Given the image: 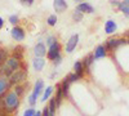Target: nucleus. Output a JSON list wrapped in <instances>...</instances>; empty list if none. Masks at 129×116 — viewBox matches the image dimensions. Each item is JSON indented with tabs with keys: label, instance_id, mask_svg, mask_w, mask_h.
<instances>
[{
	"label": "nucleus",
	"instance_id": "obj_15",
	"mask_svg": "<svg viewBox=\"0 0 129 116\" xmlns=\"http://www.w3.org/2000/svg\"><path fill=\"white\" fill-rule=\"evenodd\" d=\"M117 30V25L114 22L112 19H109L107 22L105 23V31H106V34H114L115 31Z\"/></svg>",
	"mask_w": 129,
	"mask_h": 116
},
{
	"label": "nucleus",
	"instance_id": "obj_34",
	"mask_svg": "<svg viewBox=\"0 0 129 116\" xmlns=\"http://www.w3.org/2000/svg\"><path fill=\"white\" fill-rule=\"evenodd\" d=\"M43 115V112H40V111H36V113H35V116H41Z\"/></svg>",
	"mask_w": 129,
	"mask_h": 116
},
{
	"label": "nucleus",
	"instance_id": "obj_22",
	"mask_svg": "<svg viewBox=\"0 0 129 116\" xmlns=\"http://www.w3.org/2000/svg\"><path fill=\"white\" fill-rule=\"evenodd\" d=\"M53 93V87H47V89L43 92V96H41V102H45Z\"/></svg>",
	"mask_w": 129,
	"mask_h": 116
},
{
	"label": "nucleus",
	"instance_id": "obj_28",
	"mask_svg": "<svg viewBox=\"0 0 129 116\" xmlns=\"http://www.w3.org/2000/svg\"><path fill=\"white\" fill-rule=\"evenodd\" d=\"M35 113H36V110H34V108H27V110L23 112V116H35Z\"/></svg>",
	"mask_w": 129,
	"mask_h": 116
},
{
	"label": "nucleus",
	"instance_id": "obj_18",
	"mask_svg": "<svg viewBox=\"0 0 129 116\" xmlns=\"http://www.w3.org/2000/svg\"><path fill=\"white\" fill-rule=\"evenodd\" d=\"M119 10L125 14V17H128V18H129V0H124V2H121V3H120Z\"/></svg>",
	"mask_w": 129,
	"mask_h": 116
},
{
	"label": "nucleus",
	"instance_id": "obj_16",
	"mask_svg": "<svg viewBox=\"0 0 129 116\" xmlns=\"http://www.w3.org/2000/svg\"><path fill=\"white\" fill-rule=\"evenodd\" d=\"M76 10H79V12H81V13H93L94 8L90 4H88V3H81V4L78 5Z\"/></svg>",
	"mask_w": 129,
	"mask_h": 116
},
{
	"label": "nucleus",
	"instance_id": "obj_24",
	"mask_svg": "<svg viewBox=\"0 0 129 116\" xmlns=\"http://www.w3.org/2000/svg\"><path fill=\"white\" fill-rule=\"evenodd\" d=\"M47 23H48L49 26H56V25H57V16H56V14L49 16L48 19H47Z\"/></svg>",
	"mask_w": 129,
	"mask_h": 116
},
{
	"label": "nucleus",
	"instance_id": "obj_21",
	"mask_svg": "<svg viewBox=\"0 0 129 116\" xmlns=\"http://www.w3.org/2000/svg\"><path fill=\"white\" fill-rule=\"evenodd\" d=\"M13 57H16V58L19 59V61H22V58H23V47H17V48H14Z\"/></svg>",
	"mask_w": 129,
	"mask_h": 116
},
{
	"label": "nucleus",
	"instance_id": "obj_23",
	"mask_svg": "<svg viewBox=\"0 0 129 116\" xmlns=\"http://www.w3.org/2000/svg\"><path fill=\"white\" fill-rule=\"evenodd\" d=\"M14 92L17 93L18 97H22L23 93H25V85L23 84H18V85H16L14 87Z\"/></svg>",
	"mask_w": 129,
	"mask_h": 116
},
{
	"label": "nucleus",
	"instance_id": "obj_13",
	"mask_svg": "<svg viewBox=\"0 0 129 116\" xmlns=\"http://www.w3.org/2000/svg\"><path fill=\"white\" fill-rule=\"evenodd\" d=\"M74 71H75V73L79 76V79H81L83 76H84V72H85V70H84V65H83V61H76L74 63Z\"/></svg>",
	"mask_w": 129,
	"mask_h": 116
},
{
	"label": "nucleus",
	"instance_id": "obj_5",
	"mask_svg": "<svg viewBox=\"0 0 129 116\" xmlns=\"http://www.w3.org/2000/svg\"><path fill=\"white\" fill-rule=\"evenodd\" d=\"M59 56H61V44H59V41H56V43H53L49 47V49L47 52V57L50 61H54Z\"/></svg>",
	"mask_w": 129,
	"mask_h": 116
},
{
	"label": "nucleus",
	"instance_id": "obj_25",
	"mask_svg": "<svg viewBox=\"0 0 129 116\" xmlns=\"http://www.w3.org/2000/svg\"><path fill=\"white\" fill-rule=\"evenodd\" d=\"M72 19L75 21V22H80V21L83 19V13L79 12V10H75V12L72 13Z\"/></svg>",
	"mask_w": 129,
	"mask_h": 116
},
{
	"label": "nucleus",
	"instance_id": "obj_17",
	"mask_svg": "<svg viewBox=\"0 0 129 116\" xmlns=\"http://www.w3.org/2000/svg\"><path fill=\"white\" fill-rule=\"evenodd\" d=\"M94 59H95V58H94V54H88L87 57L84 58L83 65H84V70H85V72H89V67L92 66V63H93Z\"/></svg>",
	"mask_w": 129,
	"mask_h": 116
},
{
	"label": "nucleus",
	"instance_id": "obj_36",
	"mask_svg": "<svg viewBox=\"0 0 129 116\" xmlns=\"http://www.w3.org/2000/svg\"><path fill=\"white\" fill-rule=\"evenodd\" d=\"M3 116H12V115H10V113H5V115H3Z\"/></svg>",
	"mask_w": 129,
	"mask_h": 116
},
{
	"label": "nucleus",
	"instance_id": "obj_26",
	"mask_svg": "<svg viewBox=\"0 0 129 116\" xmlns=\"http://www.w3.org/2000/svg\"><path fill=\"white\" fill-rule=\"evenodd\" d=\"M9 22L12 23L13 26H17V25H18V22H19L18 16H17V14H12V16L9 17Z\"/></svg>",
	"mask_w": 129,
	"mask_h": 116
},
{
	"label": "nucleus",
	"instance_id": "obj_9",
	"mask_svg": "<svg viewBox=\"0 0 129 116\" xmlns=\"http://www.w3.org/2000/svg\"><path fill=\"white\" fill-rule=\"evenodd\" d=\"M47 47H45V44L44 43H38L36 45H35V48H34V54H35V57H39V58H44L45 56H47Z\"/></svg>",
	"mask_w": 129,
	"mask_h": 116
},
{
	"label": "nucleus",
	"instance_id": "obj_20",
	"mask_svg": "<svg viewBox=\"0 0 129 116\" xmlns=\"http://www.w3.org/2000/svg\"><path fill=\"white\" fill-rule=\"evenodd\" d=\"M61 87H62V92H63V97H67L69 96V89H70V81L67 80V78L63 79Z\"/></svg>",
	"mask_w": 129,
	"mask_h": 116
},
{
	"label": "nucleus",
	"instance_id": "obj_2",
	"mask_svg": "<svg viewBox=\"0 0 129 116\" xmlns=\"http://www.w3.org/2000/svg\"><path fill=\"white\" fill-rule=\"evenodd\" d=\"M43 89H44V81H43L41 79H38L36 83H35V85H34V89H32V93L30 94V97H28V104L31 107L36 104L38 98L43 93Z\"/></svg>",
	"mask_w": 129,
	"mask_h": 116
},
{
	"label": "nucleus",
	"instance_id": "obj_8",
	"mask_svg": "<svg viewBox=\"0 0 129 116\" xmlns=\"http://www.w3.org/2000/svg\"><path fill=\"white\" fill-rule=\"evenodd\" d=\"M79 43V35H72L69 40H67V44H66V53H72V52L75 50V48H76Z\"/></svg>",
	"mask_w": 129,
	"mask_h": 116
},
{
	"label": "nucleus",
	"instance_id": "obj_31",
	"mask_svg": "<svg viewBox=\"0 0 129 116\" xmlns=\"http://www.w3.org/2000/svg\"><path fill=\"white\" fill-rule=\"evenodd\" d=\"M61 63H62V56H59V57H57V58H56L54 61H53V65H54L56 67H57V66H59V65H61Z\"/></svg>",
	"mask_w": 129,
	"mask_h": 116
},
{
	"label": "nucleus",
	"instance_id": "obj_1",
	"mask_svg": "<svg viewBox=\"0 0 129 116\" xmlns=\"http://www.w3.org/2000/svg\"><path fill=\"white\" fill-rule=\"evenodd\" d=\"M19 103H21V97L17 96L14 90H9L2 101V106L5 113H13L19 107Z\"/></svg>",
	"mask_w": 129,
	"mask_h": 116
},
{
	"label": "nucleus",
	"instance_id": "obj_33",
	"mask_svg": "<svg viewBox=\"0 0 129 116\" xmlns=\"http://www.w3.org/2000/svg\"><path fill=\"white\" fill-rule=\"evenodd\" d=\"M4 27V19L2 18V17H0V30H2Z\"/></svg>",
	"mask_w": 129,
	"mask_h": 116
},
{
	"label": "nucleus",
	"instance_id": "obj_27",
	"mask_svg": "<svg viewBox=\"0 0 129 116\" xmlns=\"http://www.w3.org/2000/svg\"><path fill=\"white\" fill-rule=\"evenodd\" d=\"M66 78H67V80L70 81V84H71V83H75V81H78V80H79V76H78L75 72H74V73H70V75H67Z\"/></svg>",
	"mask_w": 129,
	"mask_h": 116
},
{
	"label": "nucleus",
	"instance_id": "obj_10",
	"mask_svg": "<svg viewBox=\"0 0 129 116\" xmlns=\"http://www.w3.org/2000/svg\"><path fill=\"white\" fill-rule=\"evenodd\" d=\"M10 83H9V79L8 78H2L0 76V97L5 96V93L10 89Z\"/></svg>",
	"mask_w": 129,
	"mask_h": 116
},
{
	"label": "nucleus",
	"instance_id": "obj_4",
	"mask_svg": "<svg viewBox=\"0 0 129 116\" xmlns=\"http://www.w3.org/2000/svg\"><path fill=\"white\" fill-rule=\"evenodd\" d=\"M124 44H128V40L126 39H116V37H111L106 41L105 44V48L107 52H114L119 48L120 45H124Z\"/></svg>",
	"mask_w": 129,
	"mask_h": 116
},
{
	"label": "nucleus",
	"instance_id": "obj_19",
	"mask_svg": "<svg viewBox=\"0 0 129 116\" xmlns=\"http://www.w3.org/2000/svg\"><path fill=\"white\" fill-rule=\"evenodd\" d=\"M48 107H49V111H50V116H54V113H56V108L58 107V106H57V101H56V97L50 98V101H49V104H48Z\"/></svg>",
	"mask_w": 129,
	"mask_h": 116
},
{
	"label": "nucleus",
	"instance_id": "obj_3",
	"mask_svg": "<svg viewBox=\"0 0 129 116\" xmlns=\"http://www.w3.org/2000/svg\"><path fill=\"white\" fill-rule=\"evenodd\" d=\"M27 78V68H21L16 72H13V75L9 78V83L10 85H18V84L23 83Z\"/></svg>",
	"mask_w": 129,
	"mask_h": 116
},
{
	"label": "nucleus",
	"instance_id": "obj_11",
	"mask_svg": "<svg viewBox=\"0 0 129 116\" xmlns=\"http://www.w3.org/2000/svg\"><path fill=\"white\" fill-rule=\"evenodd\" d=\"M44 66H45V59H44V58H39V57H35L34 59H32V67H34V70H35L36 72H40V71H43Z\"/></svg>",
	"mask_w": 129,
	"mask_h": 116
},
{
	"label": "nucleus",
	"instance_id": "obj_7",
	"mask_svg": "<svg viewBox=\"0 0 129 116\" xmlns=\"http://www.w3.org/2000/svg\"><path fill=\"white\" fill-rule=\"evenodd\" d=\"M10 35H12V37L16 41H22L25 39V36H26L25 30L22 27H19V26H14L12 30H10Z\"/></svg>",
	"mask_w": 129,
	"mask_h": 116
},
{
	"label": "nucleus",
	"instance_id": "obj_14",
	"mask_svg": "<svg viewBox=\"0 0 129 116\" xmlns=\"http://www.w3.org/2000/svg\"><path fill=\"white\" fill-rule=\"evenodd\" d=\"M94 58L95 59H100V58H105L106 56H107V50H106V48H105V45H98L95 48V50H94Z\"/></svg>",
	"mask_w": 129,
	"mask_h": 116
},
{
	"label": "nucleus",
	"instance_id": "obj_29",
	"mask_svg": "<svg viewBox=\"0 0 129 116\" xmlns=\"http://www.w3.org/2000/svg\"><path fill=\"white\" fill-rule=\"evenodd\" d=\"M56 41H58V40H57L54 36H48V37H47V45L50 47L53 43H56Z\"/></svg>",
	"mask_w": 129,
	"mask_h": 116
},
{
	"label": "nucleus",
	"instance_id": "obj_30",
	"mask_svg": "<svg viewBox=\"0 0 129 116\" xmlns=\"http://www.w3.org/2000/svg\"><path fill=\"white\" fill-rule=\"evenodd\" d=\"M21 4L25 5V7H31L32 4H34V0H19Z\"/></svg>",
	"mask_w": 129,
	"mask_h": 116
},
{
	"label": "nucleus",
	"instance_id": "obj_35",
	"mask_svg": "<svg viewBox=\"0 0 129 116\" xmlns=\"http://www.w3.org/2000/svg\"><path fill=\"white\" fill-rule=\"evenodd\" d=\"M75 2H76V3H80V4H81V3H83V0H75Z\"/></svg>",
	"mask_w": 129,
	"mask_h": 116
},
{
	"label": "nucleus",
	"instance_id": "obj_6",
	"mask_svg": "<svg viewBox=\"0 0 129 116\" xmlns=\"http://www.w3.org/2000/svg\"><path fill=\"white\" fill-rule=\"evenodd\" d=\"M4 65L12 71V72H16V71H18V70H21V67L23 66V63H22V61H19V59H17L16 57H9L5 62H4Z\"/></svg>",
	"mask_w": 129,
	"mask_h": 116
},
{
	"label": "nucleus",
	"instance_id": "obj_37",
	"mask_svg": "<svg viewBox=\"0 0 129 116\" xmlns=\"http://www.w3.org/2000/svg\"><path fill=\"white\" fill-rule=\"evenodd\" d=\"M126 40H128V44H129V39H126Z\"/></svg>",
	"mask_w": 129,
	"mask_h": 116
},
{
	"label": "nucleus",
	"instance_id": "obj_12",
	"mask_svg": "<svg viewBox=\"0 0 129 116\" xmlns=\"http://www.w3.org/2000/svg\"><path fill=\"white\" fill-rule=\"evenodd\" d=\"M53 7H54L57 13H62L67 9V3L64 0H54L53 2Z\"/></svg>",
	"mask_w": 129,
	"mask_h": 116
},
{
	"label": "nucleus",
	"instance_id": "obj_32",
	"mask_svg": "<svg viewBox=\"0 0 129 116\" xmlns=\"http://www.w3.org/2000/svg\"><path fill=\"white\" fill-rule=\"evenodd\" d=\"M41 116H50V111H49L48 106H45L44 108H43V115Z\"/></svg>",
	"mask_w": 129,
	"mask_h": 116
}]
</instances>
